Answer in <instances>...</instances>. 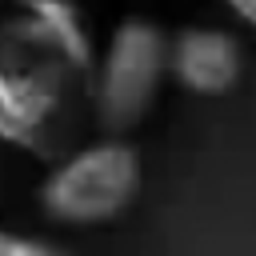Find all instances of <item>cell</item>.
Returning a JSON list of instances; mask_svg holds the SVG:
<instances>
[{"label":"cell","instance_id":"obj_1","mask_svg":"<svg viewBox=\"0 0 256 256\" xmlns=\"http://www.w3.org/2000/svg\"><path fill=\"white\" fill-rule=\"evenodd\" d=\"M96 48L76 0L16 8L0 24V144L56 160L92 112Z\"/></svg>","mask_w":256,"mask_h":256},{"label":"cell","instance_id":"obj_2","mask_svg":"<svg viewBox=\"0 0 256 256\" xmlns=\"http://www.w3.org/2000/svg\"><path fill=\"white\" fill-rule=\"evenodd\" d=\"M140 152L124 136H104L56 156L52 172L40 184V208L60 224L88 228L128 212L140 196Z\"/></svg>","mask_w":256,"mask_h":256},{"label":"cell","instance_id":"obj_3","mask_svg":"<svg viewBox=\"0 0 256 256\" xmlns=\"http://www.w3.org/2000/svg\"><path fill=\"white\" fill-rule=\"evenodd\" d=\"M168 80V32L144 16H124L92 64V120L108 136H128L160 100Z\"/></svg>","mask_w":256,"mask_h":256},{"label":"cell","instance_id":"obj_4","mask_svg":"<svg viewBox=\"0 0 256 256\" xmlns=\"http://www.w3.org/2000/svg\"><path fill=\"white\" fill-rule=\"evenodd\" d=\"M168 76L192 96H224L244 76V48L228 28H180L168 36Z\"/></svg>","mask_w":256,"mask_h":256},{"label":"cell","instance_id":"obj_5","mask_svg":"<svg viewBox=\"0 0 256 256\" xmlns=\"http://www.w3.org/2000/svg\"><path fill=\"white\" fill-rule=\"evenodd\" d=\"M0 256H64V252L56 244L40 240V236H24V232L0 228Z\"/></svg>","mask_w":256,"mask_h":256},{"label":"cell","instance_id":"obj_6","mask_svg":"<svg viewBox=\"0 0 256 256\" xmlns=\"http://www.w3.org/2000/svg\"><path fill=\"white\" fill-rule=\"evenodd\" d=\"M216 4H224V8L244 24V28H252V32H256V0H216Z\"/></svg>","mask_w":256,"mask_h":256},{"label":"cell","instance_id":"obj_7","mask_svg":"<svg viewBox=\"0 0 256 256\" xmlns=\"http://www.w3.org/2000/svg\"><path fill=\"white\" fill-rule=\"evenodd\" d=\"M16 8H40V4H64V0H8Z\"/></svg>","mask_w":256,"mask_h":256}]
</instances>
